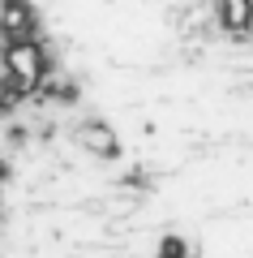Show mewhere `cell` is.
I'll return each instance as SVG.
<instances>
[{
    "label": "cell",
    "instance_id": "6da1fadb",
    "mask_svg": "<svg viewBox=\"0 0 253 258\" xmlns=\"http://www.w3.org/2000/svg\"><path fill=\"white\" fill-rule=\"evenodd\" d=\"M210 18H215V30H223L236 43L253 39V0H210Z\"/></svg>",
    "mask_w": 253,
    "mask_h": 258
},
{
    "label": "cell",
    "instance_id": "7a4b0ae2",
    "mask_svg": "<svg viewBox=\"0 0 253 258\" xmlns=\"http://www.w3.org/2000/svg\"><path fill=\"white\" fill-rule=\"evenodd\" d=\"M77 142L86 151H95V155H116V134H112L103 120H86V125L77 129Z\"/></svg>",
    "mask_w": 253,
    "mask_h": 258
},
{
    "label": "cell",
    "instance_id": "3957f363",
    "mask_svg": "<svg viewBox=\"0 0 253 258\" xmlns=\"http://www.w3.org/2000/svg\"><path fill=\"white\" fill-rule=\"evenodd\" d=\"M159 258H198V249H193L185 237H167L163 249H159Z\"/></svg>",
    "mask_w": 253,
    "mask_h": 258
}]
</instances>
